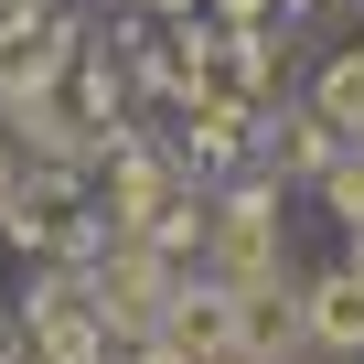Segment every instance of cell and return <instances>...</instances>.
<instances>
[{
    "instance_id": "1",
    "label": "cell",
    "mask_w": 364,
    "mask_h": 364,
    "mask_svg": "<svg viewBox=\"0 0 364 364\" xmlns=\"http://www.w3.org/2000/svg\"><path fill=\"white\" fill-rule=\"evenodd\" d=\"M193 268H204V279H225V289H247V279L289 268V225H279V171H236L225 193H215Z\"/></svg>"
},
{
    "instance_id": "2",
    "label": "cell",
    "mask_w": 364,
    "mask_h": 364,
    "mask_svg": "<svg viewBox=\"0 0 364 364\" xmlns=\"http://www.w3.org/2000/svg\"><path fill=\"white\" fill-rule=\"evenodd\" d=\"M150 343H171L182 364H204L215 343H236V300H225V279L182 268V279H171V300H161V321H150Z\"/></svg>"
},
{
    "instance_id": "3",
    "label": "cell",
    "mask_w": 364,
    "mask_h": 364,
    "mask_svg": "<svg viewBox=\"0 0 364 364\" xmlns=\"http://www.w3.org/2000/svg\"><path fill=\"white\" fill-rule=\"evenodd\" d=\"M247 139L268 150V171H279V182H311V171H321V161L343 150V129H332V118H321L311 97H300V107H279V118L257 107V118H247Z\"/></svg>"
},
{
    "instance_id": "4",
    "label": "cell",
    "mask_w": 364,
    "mask_h": 364,
    "mask_svg": "<svg viewBox=\"0 0 364 364\" xmlns=\"http://www.w3.org/2000/svg\"><path fill=\"white\" fill-rule=\"evenodd\" d=\"M225 300H236V343H247V353H268V364L300 353V279H289V268H268V279H247V289H225Z\"/></svg>"
},
{
    "instance_id": "5",
    "label": "cell",
    "mask_w": 364,
    "mask_h": 364,
    "mask_svg": "<svg viewBox=\"0 0 364 364\" xmlns=\"http://www.w3.org/2000/svg\"><path fill=\"white\" fill-rule=\"evenodd\" d=\"M300 343L364 353V279H353V268H311V279H300Z\"/></svg>"
},
{
    "instance_id": "6",
    "label": "cell",
    "mask_w": 364,
    "mask_h": 364,
    "mask_svg": "<svg viewBox=\"0 0 364 364\" xmlns=\"http://www.w3.org/2000/svg\"><path fill=\"white\" fill-rule=\"evenodd\" d=\"M311 107H321L343 139H364V43H343V54L311 75Z\"/></svg>"
},
{
    "instance_id": "7",
    "label": "cell",
    "mask_w": 364,
    "mask_h": 364,
    "mask_svg": "<svg viewBox=\"0 0 364 364\" xmlns=\"http://www.w3.org/2000/svg\"><path fill=\"white\" fill-rule=\"evenodd\" d=\"M311 193L332 204V225H364V139H343V150L311 171Z\"/></svg>"
},
{
    "instance_id": "8",
    "label": "cell",
    "mask_w": 364,
    "mask_h": 364,
    "mask_svg": "<svg viewBox=\"0 0 364 364\" xmlns=\"http://www.w3.org/2000/svg\"><path fill=\"white\" fill-rule=\"evenodd\" d=\"M107 364H182V353H171V343H150V332H139V343H118V353H107Z\"/></svg>"
},
{
    "instance_id": "9",
    "label": "cell",
    "mask_w": 364,
    "mask_h": 364,
    "mask_svg": "<svg viewBox=\"0 0 364 364\" xmlns=\"http://www.w3.org/2000/svg\"><path fill=\"white\" fill-rule=\"evenodd\" d=\"M204 364H268V353H247V343H215V353H204Z\"/></svg>"
},
{
    "instance_id": "10",
    "label": "cell",
    "mask_w": 364,
    "mask_h": 364,
    "mask_svg": "<svg viewBox=\"0 0 364 364\" xmlns=\"http://www.w3.org/2000/svg\"><path fill=\"white\" fill-rule=\"evenodd\" d=\"M343 236H353V257H343V268H353V279H364V225H343Z\"/></svg>"
}]
</instances>
